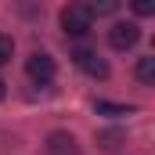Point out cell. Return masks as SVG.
<instances>
[{
    "mask_svg": "<svg viewBox=\"0 0 155 155\" xmlns=\"http://www.w3.org/2000/svg\"><path fill=\"white\" fill-rule=\"evenodd\" d=\"M72 58H76V65L87 72V76H94V79H105V76H108V65H105V58H101V54H94V51L79 47Z\"/></svg>",
    "mask_w": 155,
    "mask_h": 155,
    "instance_id": "277c9868",
    "label": "cell"
},
{
    "mask_svg": "<svg viewBox=\"0 0 155 155\" xmlns=\"http://www.w3.org/2000/svg\"><path fill=\"white\" fill-rule=\"evenodd\" d=\"M87 7H90V15H116V11H119V0H90Z\"/></svg>",
    "mask_w": 155,
    "mask_h": 155,
    "instance_id": "ba28073f",
    "label": "cell"
},
{
    "mask_svg": "<svg viewBox=\"0 0 155 155\" xmlns=\"http://www.w3.org/2000/svg\"><path fill=\"white\" fill-rule=\"evenodd\" d=\"M61 29H65V36H87V33L94 29L90 7H87V4H69V7H61Z\"/></svg>",
    "mask_w": 155,
    "mask_h": 155,
    "instance_id": "6da1fadb",
    "label": "cell"
},
{
    "mask_svg": "<svg viewBox=\"0 0 155 155\" xmlns=\"http://www.w3.org/2000/svg\"><path fill=\"white\" fill-rule=\"evenodd\" d=\"M4 94H7V83H4V79H0V101H4Z\"/></svg>",
    "mask_w": 155,
    "mask_h": 155,
    "instance_id": "7c38bea8",
    "label": "cell"
},
{
    "mask_svg": "<svg viewBox=\"0 0 155 155\" xmlns=\"http://www.w3.org/2000/svg\"><path fill=\"white\" fill-rule=\"evenodd\" d=\"M94 108L101 116H130L134 112V105H112V101H94Z\"/></svg>",
    "mask_w": 155,
    "mask_h": 155,
    "instance_id": "52a82bcc",
    "label": "cell"
},
{
    "mask_svg": "<svg viewBox=\"0 0 155 155\" xmlns=\"http://www.w3.org/2000/svg\"><path fill=\"white\" fill-rule=\"evenodd\" d=\"M134 4V11L141 15V18H148V15H155V0H130Z\"/></svg>",
    "mask_w": 155,
    "mask_h": 155,
    "instance_id": "30bf717a",
    "label": "cell"
},
{
    "mask_svg": "<svg viewBox=\"0 0 155 155\" xmlns=\"http://www.w3.org/2000/svg\"><path fill=\"white\" fill-rule=\"evenodd\" d=\"M47 155H76V141H72V134H51L47 137Z\"/></svg>",
    "mask_w": 155,
    "mask_h": 155,
    "instance_id": "5b68a950",
    "label": "cell"
},
{
    "mask_svg": "<svg viewBox=\"0 0 155 155\" xmlns=\"http://www.w3.org/2000/svg\"><path fill=\"white\" fill-rule=\"evenodd\" d=\"M137 79H141L144 87L155 83V58H141V61H137Z\"/></svg>",
    "mask_w": 155,
    "mask_h": 155,
    "instance_id": "8992f818",
    "label": "cell"
},
{
    "mask_svg": "<svg viewBox=\"0 0 155 155\" xmlns=\"http://www.w3.org/2000/svg\"><path fill=\"white\" fill-rule=\"evenodd\" d=\"M11 54H15V40L0 33V65H7V61H11Z\"/></svg>",
    "mask_w": 155,
    "mask_h": 155,
    "instance_id": "9c48e42d",
    "label": "cell"
},
{
    "mask_svg": "<svg viewBox=\"0 0 155 155\" xmlns=\"http://www.w3.org/2000/svg\"><path fill=\"white\" fill-rule=\"evenodd\" d=\"M25 72H29V79H33V83L47 87L51 79L58 76V65H54V58H51L47 51H36V54H29V61H25Z\"/></svg>",
    "mask_w": 155,
    "mask_h": 155,
    "instance_id": "7a4b0ae2",
    "label": "cell"
},
{
    "mask_svg": "<svg viewBox=\"0 0 155 155\" xmlns=\"http://www.w3.org/2000/svg\"><path fill=\"white\" fill-rule=\"evenodd\" d=\"M137 40H141L137 22H116V25L108 29V43H112L116 51H130V47H137Z\"/></svg>",
    "mask_w": 155,
    "mask_h": 155,
    "instance_id": "3957f363",
    "label": "cell"
},
{
    "mask_svg": "<svg viewBox=\"0 0 155 155\" xmlns=\"http://www.w3.org/2000/svg\"><path fill=\"white\" fill-rule=\"evenodd\" d=\"M97 141H101V148H116V141H119V134H101V137H97Z\"/></svg>",
    "mask_w": 155,
    "mask_h": 155,
    "instance_id": "8fae6325",
    "label": "cell"
}]
</instances>
